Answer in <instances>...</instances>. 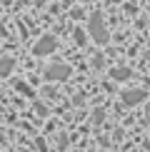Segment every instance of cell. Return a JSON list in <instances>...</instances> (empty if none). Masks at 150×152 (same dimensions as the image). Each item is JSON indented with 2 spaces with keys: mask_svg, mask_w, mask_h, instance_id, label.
Returning <instances> with one entry per match:
<instances>
[{
  "mask_svg": "<svg viewBox=\"0 0 150 152\" xmlns=\"http://www.w3.org/2000/svg\"><path fill=\"white\" fill-rule=\"evenodd\" d=\"M145 97H148V92H145V90H128V92H123V100H125V105L143 102Z\"/></svg>",
  "mask_w": 150,
  "mask_h": 152,
  "instance_id": "cell-4",
  "label": "cell"
},
{
  "mask_svg": "<svg viewBox=\"0 0 150 152\" xmlns=\"http://www.w3.org/2000/svg\"><path fill=\"white\" fill-rule=\"evenodd\" d=\"M58 48V40H55V37H40V40L35 42V48H33V53L35 55H48V53H53V50Z\"/></svg>",
  "mask_w": 150,
  "mask_h": 152,
  "instance_id": "cell-2",
  "label": "cell"
},
{
  "mask_svg": "<svg viewBox=\"0 0 150 152\" xmlns=\"http://www.w3.org/2000/svg\"><path fill=\"white\" fill-rule=\"evenodd\" d=\"M12 67H15V60H12V58H3V60H0V77H8Z\"/></svg>",
  "mask_w": 150,
  "mask_h": 152,
  "instance_id": "cell-5",
  "label": "cell"
},
{
  "mask_svg": "<svg viewBox=\"0 0 150 152\" xmlns=\"http://www.w3.org/2000/svg\"><path fill=\"white\" fill-rule=\"evenodd\" d=\"M148 122H150V107H148Z\"/></svg>",
  "mask_w": 150,
  "mask_h": 152,
  "instance_id": "cell-7",
  "label": "cell"
},
{
  "mask_svg": "<svg viewBox=\"0 0 150 152\" xmlns=\"http://www.w3.org/2000/svg\"><path fill=\"white\" fill-rule=\"evenodd\" d=\"M68 75H70V67H68V65H50L45 70V77L48 80H65Z\"/></svg>",
  "mask_w": 150,
  "mask_h": 152,
  "instance_id": "cell-3",
  "label": "cell"
},
{
  "mask_svg": "<svg viewBox=\"0 0 150 152\" xmlns=\"http://www.w3.org/2000/svg\"><path fill=\"white\" fill-rule=\"evenodd\" d=\"M112 77L115 80H125V77H130V70H112Z\"/></svg>",
  "mask_w": 150,
  "mask_h": 152,
  "instance_id": "cell-6",
  "label": "cell"
},
{
  "mask_svg": "<svg viewBox=\"0 0 150 152\" xmlns=\"http://www.w3.org/2000/svg\"><path fill=\"white\" fill-rule=\"evenodd\" d=\"M35 3H38V5H40V3H43V0H35Z\"/></svg>",
  "mask_w": 150,
  "mask_h": 152,
  "instance_id": "cell-8",
  "label": "cell"
},
{
  "mask_svg": "<svg viewBox=\"0 0 150 152\" xmlns=\"http://www.w3.org/2000/svg\"><path fill=\"white\" fill-rule=\"evenodd\" d=\"M88 30H90V35H93L95 42H108V30H105V25H103V15H100V12H95V15L90 18Z\"/></svg>",
  "mask_w": 150,
  "mask_h": 152,
  "instance_id": "cell-1",
  "label": "cell"
}]
</instances>
